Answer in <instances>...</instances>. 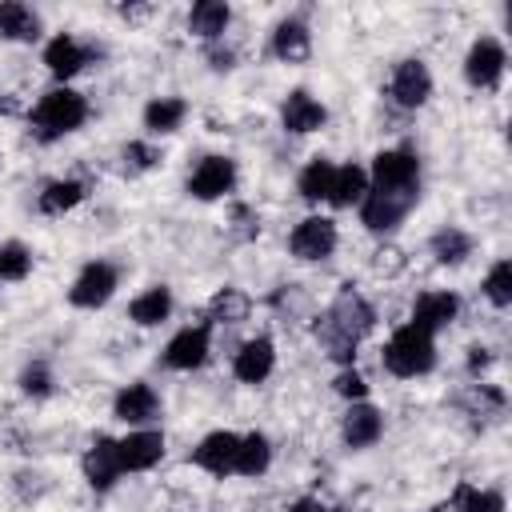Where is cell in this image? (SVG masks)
Instances as JSON below:
<instances>
[{
	"mask_svg": "<svg viewBox=\"0 0 512 512\" xmlns=\"http://www.w3.org/2000/svg\"><path fill=\"white\" fill-rule=\"evenodd\" d=\"M372 324H376L372 304H368L360 292L344 288V292L332 300V308H328V316H324V328H320L328 356H332V360H340L344 368H352L356 344H360V336H364V332H372Z\"/></svg>",
	"mask_w": 512,
	"mask_h": 512,
	"instance_id": "6da1fadb",
	"label": "cell"
},
{
	"mask_svg": "<svg viewBox=\"0 0 512 512\" xmlns=\"http://www.w3.org/2000/svg\"><path fill=\"white\" fill-rule=\"evenodd\" d=\"M84 120H88V100H84L76 88H68V84L44 92V96L36 100V108L28 112L32 136H36L40 144H52V140L72 136L76 128H84Z\"/></svg>",
	"mask_w": 512,
	"mask_h": 512,
	"instance_id": "7a4b0ae2",
	"label": "cell"
},
{
	"mask_svg": "<svg viewBox=\"0 0 512 512\" xmlns=\"http://www.w3.org/2000/svg\"><path fill=\"white\" fill-rule=\"evenodd\" d=\"M380 364L384 372H392L396 380H416V376H428L436 368V336L412 328V324H400L384 352H380Z\"/></svg>",
	"mask_w": 512,
	"mask_h": 512,
	"instance_id": "3957f363",
	"label": "cell"
},
{
	"mask_svg": "<svg viewBox=\"0 0 512 512\" xmlns=\"http://www.w3.org/2000/svg\"><path fill=\"white\" fill-rule=\"evenodd\" d=\"M368 188L400 200H420V156L412 148H384L372 156L368 168Z\"/></svg>",
	"mask_w": 512,
	"mask_h": 512,
	"instance_id": "277c9868",
	"label": "cell"
},
{
	"mask_svg": "<svg viewBox=\"0 0 512 512\" xmlns=\"http://www.w3.org/2000/svg\"><path fill=\"white\" fill-rule=\"evenodd\" d=\"M504 68H508V52H504V44L496 36H476L468 44V52H464V80L472 88H480V92L500 88Z\"/></svg>",
	"mask_w": 512,
	"mask_h": 512,
	"instance_id": "5b68a950",
	"label": "cell"
},
{
	"mask_svg": "<svg viewBox=\"0 0 512 512\" xmlns=\"http://www.w3.org/2000/svg\"><path fill=\"white\" fill-rule=\"evenodd\" d=\"M116 288H120L116 264H108V260H88V264L76 272L72 288H68V304H72V308H104V304L116 296Z\"/></svg>",
	"mask_w": 512,
	"mask_h": 512,
	"instance_id": "8992f818",
	"label": "cell"
},
{
	"mask_svg": "<svg viewBox=\"0 0 512 512\" xmlns=\"http://www.w3.org/2000/svg\"><path fill=\"white\" fill-rule=\"evenodd\" d=\"M188 196L192 200H224L232 188H236V160L232 156H220V152H212V156H204L192 172H188Z\"/></svg>",
	"mask_w": 512,
	"mask_h": 512,
	"instance_id": "52a82bcc",
	"label": "cell"
},
{
	"mask_svg": "<svg viewBox=\"0 0 512 512\" xmlns=\"http://www.w3.org/2000/svg\"><path fill=\"white\" fill-rule=\"evenodd\" d=\"M336 244H340V232H336V220H328V216H304V220L288 232L292 256H296V260H308V264L328 260V256L336 252Z\"/></svg>",
	"mask_w": 512,
	"mask_h": 512,
	"instance_id": "ba28073f",
	"label": "cell"
},
{
	"mask_svg": "<svg viewBox=\"0 0 512 512\" xmlns=\"http://www.w3.org/2000/svg\"><path fill=\"white\" fill-rule=\"evenodd\" d=\"M388 96H392L396 108H408V112H412V108H424L428 96H432V72H428V64L416 60V56L400 60V64L392 68Z\"/></svg>",
	"mask_w": 512,
	"mask_h": 512,
	"instance_id": "9c48e42d",
	"label": "cell"
},
{
	"mask_svg": "<svg viewBox=\"0 0 512 512\" xmlns=\"http://www.w3.org/2000/svg\"><path fill=\"white\" fill-rule=\"evenodd\" d=\"M208 352H212V332H208V324H188V328H180V332L164 344L160 364L172 368V372H192V368H200V364L208 360Z\"/></svg>",
	"mask_w": 512,
	"mask_h": 512,
	"instance_id": "30bf717a",
	"label": "cell"
},
{
	"mask_svg": "<svg viewBox=\"0 0 512 512\" xmlns=\"http://www.w3.org/2000/svg\"><path fill=\"white\" fill-rule=\"evenodd\" d=\"M112 416L128 428H148L152 420H160V396L152 384L144 380H132L124 384L116 396H112Z\"/></svg>",
	"mask_w": 512,
	"mask_h": 512,
	"instance_id": "8fae6325",
	"label": "cell"
},
{
	"mask_svg": "<svg viewBox=\"0 0 512 512\" xmlns=\"http://www.w3.org/2000/svg\"><path fill=\"white\" fill-rule=\"evenodd\" d=\"M456 316H460V296L448 292V288H432V292H420L416 296L408 324L420 328V332H428V336H436L448 324H456Z\"/></svg>",
	"mask_w": 512,
	"mask_h": 512,
	"instance_id": "7c38bea8",
	"label": "cell"
},
{
	"mask_svg": "<svg viewBox=\"0 0 512 512\" xmlns=\"http://www.w3.org/2000/svg\"><path fill=\"white\" fill-rule=\"evenodd\" d=\"M120 472H148L164 460V432L160 428H132L128 436L116 440Z\"/></svg>",
	"mask_w": 512,
	"mask_h": 512,
	"instance_id": "4fadbf2b",
	"label": "cell"
},
{
	"mask_svg": "<svg viewBox=\"0 0 512 512\" xmlns=\"http://www.w3.org/2000/svg\"><path fill=\"white\" fill-rule=\"evenodd\" d=\"M236 444H240V436L236 432H228V428H216V432H208L192 452H188V464H196L200 472H208V476H232V464H236Z\"/></svg>",
	"mask_w": 512,
	"mask_h": 512,
	"instance_id": "5bb4252c",
	"label": "cell"
},
{
	"mask_svg": "<svg viewBox=\"0 0 512 512\" xmlns=\"http://www.w3.org/2000/svg\"><path fill=\"white\" fill-rule=\"evenodd\" d=\"M280 124L292 136H308V132H320L328 124V108L308 88H292L284 96V104H280Z\"/></svg>",
	"mask_w": 512,
	"mask_h": 512,
	"instance_id": "9a60e30c",
	"label": "cell"
},
{
	"mask_svg": "<svg viewBox=\"0 0 512 512\" xmlns=\"http://www.w3.org/2000/svg\"><path fill=\"white\" fill-rule=\"evenodd\" d=\"M416 204L412 200H400V196H384V192H364V200H360V224L368 228V232H380V236H388V232H396L404 220H408V212H412Z\"/></svg>",
	"mask_w": 512,
	"mask_h": 512,
	"instance_id": "2e32d148",
	"label": "cell"
},
{
	"mask_svg": "<svg viewBox=\"0 0 512 512\" xmlns=\"http://www.w3.org/2000/svg\"><path fill=\"white\" fill-rule=\"evenodd\" d=\"M340 436H344V444H348L352 452L372 448V444L384 436V412H380L376 404H368V400L348 404V412H344V420H340Z\"/></svg>",
	"mask_w": 512,
	"mask_h": 512,
	"instance_id": "e0dca14e",
	"label": "cell"
},
{
	"mask_svg": "<svg viewBox=\"0 0 512 512\" xmlns=\"http://www.w3.org/2000/svg\"><path fill=\"white\" fill-rule=\"evenodd\" d=\"M84 64H92V48L80 44L72 32H56V36L44 44V68H48L56 80H72L76 72H84Z\"/></svg>",
	"mask_w": 512,
	"mask_h": 512,
	"instance_id": "ac0fdd59",
	"label": "cell"
},
{
	"mask_svg": "<svg viewBox=\"0 0 512 512\" xmlns=\"http://www.w3.org/2000/svg\"><path fill=\"white\" fill-rule=\"evenodd\" d=\"M276 368V344L268 336H252L240 344V352L232 356V376L240 384H264Z\"/></svg>",
	"mask_w": 512,
	"mask_h": 512,
	"instance_id": "d6986e66",
	"label": "cell"
},
{
	"mask_svg": "<svg viewBox=\"0 0 512 512\" xmlns=\"http://www.w3.org/2000/svg\"><path fill=\"white\" fill-rule=\"evenodd\" d=\"M84 468V480L96 488V492H108L124 472H120V456H116V440L112 436H96L80 460Z\"/></svg>",
	"mask_w": 512,
	"mask_h": 512,
	"instance_id": "ffe728a7",
	"label": "cell"
},
{
	"mask_svg": "<svg viewBox=\"0 0 512 512\" xmlns=\"http://www.w3.org/2000/svg\"><path fill=\"white\" fill-rule=\"evenodd\" d=\"M312 52V32L300 16H288L272 28V56L284 60V64H304Z\"/></svg>",
	"mask_w": 512,
	"mask_h": 512,
	"instance_id": "44dd1931",
	"label": "cell"
},
{
	"mask_svg": "<svg viewBox=\"0 0 512 512\" xmlns=\"http://www.w3.org/2000/svg\"><path fill=\"white\" fill-rule=\"evenodd\" d=\"M172 288H164V284H152V288H144L140 296H132V304H128V320L136 324V328H156V324H164L168 316H172Z\"/></svg>",
	"mask_w": 512,
	"mask_h": 512,
	"instance_id": "7402d4cb",
	"label": "cell"
},
{
	"mask_svg": "<svg viewBox=\"0 0 512 512\" xmlns=\"http://www.w3.org/2000/svg\"><path fill=\"white\" fill-rule=\"evenodd\" d=\"M0 40H12V44L40 40V12L20 0H4L0 4Z\"/></svg>",
	"mask_w": 512,
	"mask_h": 512,
	"instance_id": "603a6c76",
	"label": "cell"
},
{
	"mask_svg": "<svg viewBox=\"0 0 512 512\" xmlns=\"http://www.w3.org/2000/svg\"><path fill=\"white\" fill-rule=\"evenodd\" d=\"M228 24H232V8L224 0H200L188 12V32L200 36V40H208V44H216L228 32Z\"/></svg>",
	"mask_w": 512,
	"mask_h": 512,
	"instance_id": "cb8c5ba5",
	"label": "cell"
},
{
	"mask_svg": "<svg viewBox=\"0 0 512 512\" xmlns=\"http://www.w3.org/2000/svg\"><path fill=\"white\" fill-rule=\"evenodd\" d=\"M184 116H188V104H184L180 96H152V100L144 104V112H140L148 136H168V132H176V128L184 124Z\"/></svg>",
	"mask_w": 512,
	"mask_h": 512,
	"instance_id": "d4e9b609",
	"label": "cell"
},
{
	"mask_svg": "<svg viewBox=\"0 0 512 512\" xmlns=\"http://www.w3.org/2000/svg\"><path fill=\"white\" fill-rule=\"evenodd\" d=\"M364 192H368V168H360V164H336L332 188H328V204L332 208H360Z\"/></svg>",
	"mask_w": 512,
	"mask_h": 512,
	"instance_id": "484cf974",
	"label": "cell"
},
{
	"mask_svg": "<svg viewBox=\"0 0 512 512\" xmlns=\"http://www.w3.org/2000/svg\"><path fill=\"white\" fill-rule=\"evenodd\" d=\"M472 248H476V240H472L464 228H456V224H444V228L432 232V240H428V252H432L436 264H444V268L464 264V260L472 256Z\"/></svg>",
	"mask_w": 512,
	"mask_h": 512,
	"instance_id": "4316f807",
	"label": "cell"
},
{
	"mask_svg": "<svg viewBox=\"0 0 512 512\" xmlns=\"http://www.w3.org/2000/svg\"><path fill=\"white\" fill-rule=\"evenodd\" d=\"M268 464H272V444H268V436H264V432H244L240 444H236V464H232V472L256 480V476L268 472Z\"/></svg>",
	"mask_w": 512,
	"mask_h": 512,
	"instance_id": "83f0119b",
	"label": "cell"
},
{
	"mask_svg": "<svg viewBox=\"0 0 512 512\" xmlns=\"http://www.w3.org/2000/svg\"><path fill=\"white\" fill-rule=\"evenodd\" d=\"M88 196V188H84V180H48L44 184V192L36 196V208L44 212V216H64V212H72L80 200Z\"/></svg>",
	"mask_w": 512,
	"mask_h": 512,
	"instance_id": "f1b7e54d",
	"label": "cell"
},
{
	"mask_svg": "<svg viewBox=\"0 0 512 512\" xmlns=\"http://www.w3.org/2000/svg\"><path fill=\"white\" fill-rule=\"evenodd\" d=\"M332 172H336V164H332L328 156H312V160L300 168V176H296V192H300L308 204H320V200H328V188H332Z\"/></svg>",
	"mask_w": 512,
	"mask_h": 512,
	"instance_id": "f546056e",
	"label": "cell"
},
{
	"mask_svg": "<svg viewBox=\"0 0 512 512\" xmlns=\"http://www.w3.org/2000/svg\"><path fill=\"white\" fill-rule=\"evenodd\" d=\"M252 300L240 292V288H220L212 300H208V320L212 324H240L248 316Z\"/></svg>",
	"mask_w": 512,
	"mask_h": 512,
	"instance_id": "4dcf8cb0",
	"label": "cell"
},
{
	"mask_svg": "<svg viewBox=\"0 0 512 512\" xmlns=\"http://www.w3.org/2000/svg\"><path fill=\"white\" fill-rule=\"evenodd\" d=\"M480 292H484V300H488L492 308H508V304H512V260H508V256H500V260L488 268Z\"/></svg>",
	"mask_w": 512,
	"mask_h": 512,
	"instance_id": "1f68e13d",
	"label": "cell"
},
{
	"mask_svg": "<svg viewBox=\"0 0 512 512\" xmlns=\"http://www.w3.org/2000/svg\"><path fill=\"white\" fill-rule=\"evenodd\" d=\"M28 272H32V248L20 244V240H4V244H0V280L16 284V280H24Z\"/></svg>",
	"mask_w": 512,
	"mask_h": 512,
	"instance_id": "d6a6232c",
	"label": "cell"
},
{
	"mask_svg": "<svg viewBox=\"0 0 512 512\" xmlns=\"http://www.w3.org/2000/svg\"><path fill=\"white\" fill-rule=\"evenodd\" d=\"M456 512H504V496L496 488L460 484L456 488Z\"/></svg>",
	"mask_w": 512,
	"mask_h": 512,
	"instance_id": "836d02e7",
	"label": "cell"
},
{
	"mask_svg": "<svg viewBox=\"0 0 512 512\" xmlns=\"http://www.w3.org/2000/svg\"><path fill=\"white\" fill-rule=\"evenodd\" d=\"M20 392L32 396V400H48V396L56 392V376H52V368H48L44 360H32V364L20 372Z\"/></svg>",
	"mask_w": 512,
	"mask_h": 512,
	"instance_id": "e575fe53",
	"label": "cell"
},
{
	"mask_svg": "<svg viewBox=\"0 0 512 512\" xmlns=\"http://www.w3.org/2000/svg\"><path fill=\"white\" fill-rule=\"evenodd\" d=\"M120 156H124V172H128V176L152 172V168L160 164V148H156V144H148V140H128Z\"/></svg>",
	"mask_w": 512,
	"mask_h": 512,
	"instance_id": "d590c367",
	"label": "cell"
},
{
	"mask_svg": "<svg viewBox=\"0 0 512 512\" xmlns=\"http://www.w3.org/2000/svg\"><path fill=\"white\" fill-rule=\"evenodd\" d=\"M332 388H336L344 400H352V404H356V400H368V384H364V376H360L356 368H340L336 380H332Z\"/></svg>",
	"mask_w": 512,
	"mask_h": 512,
	"instance_id": "8d00e7d4",
	"label": "cell"
},
{
	"mask_svg": "<svg viewBox=\"0 0 512 512\" xmlns=\"http://www.w3.org/2000/svg\"><path fill=\"white\" fill-rule=\"evenodd\" d=\"M204 56H208V64H212L216 72H232V68H236V52H232V48L208 44V52H204Z\"/></svg>",
	"mask_w": 512,
	"mask_h": 512,
	"instance_id": "74e56055",
	"label": "cell"
},
{
	"mask_svg": "<svg viewBox=\"0 0 512 512\" xmlns=\"http://www.w3.org/2000/svg\"><path fill=\"white\" fill-rule=\"evenodd\" d=\"M488 364H492V348H484V344H472V348H468V372H472V376H480Z\"/></svg>",
	"mask_w": 512,
	"mask_h": 512,
	"instance_id": "f35d334b",
	"label": "cell"
},
{
	"mask_svg": "<svg viewBox=\"0 0 512 512\" xmlns=\"http://www.w3.org/2000/svg\"><path fill=\"white\" fill-rule=\"evenodd\" d=\"M284 512H328V508H324L316 496H300V500H292Z\"/></svg>",
	"mask_w": 512,
	"mask_h": 512,
	"instance_id": "ab89813d",
	"label": "cell"
},
{
	"mask_svg": "<svg viewBox=\"0 0 512 512\" xmlns=\"http://www.w3.org/2000/svg\"><path fill=\"white\" fill-rule=\"evenodd\" d=\"M432 512H448V508H432Z\"/></svg>",
	"mask_w": 512,
	"mask_h": 512,
	"instance_id": "60d3db41",
	"label": "cell"
}]
</instances>
